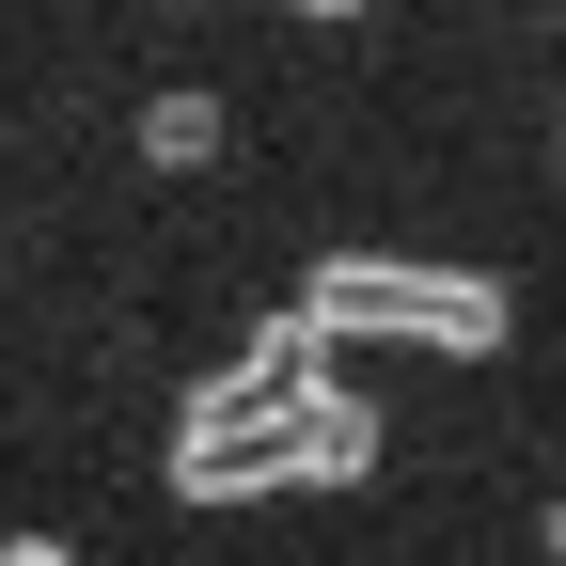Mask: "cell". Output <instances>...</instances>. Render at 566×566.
Instances as JSON below:
<instances>
[{"label":"cell","instance_id":"6da1fadb","mask_svg":"<svg viewBox=\"0 0 566 566\" xmlns=\"http://www.w3.org/2000/svg\"><path fill=\"white\" fill-rule=\"evenodd\" d=\"M378 457V409L346 394V378H205L189 424H174V488L189 504H252V488H331V472H363Z\"/></svg>","mask_w":566,"mask_h":566},{"label":"cell","instance_id":"5b68a950","mask_svg":"<svg viewBox=\"0 0 566 566\" xmlns=\"http://www.w3.org/2000/svg\"><path fill=\"white\" fill-rule=\"evenodd\" d=\"M300 17H346V0H300Z\"/></svg>","mask_w":566,"mask_h":566},{"label":"cell","instance_id":"7a4b0ae2","mask_svg":"<svg viewBox=\"0 0 566 566\" xmlns=\"http://www.w3.org/2000/svg\"><path fill=\"white\" fill-rule=\"evenodd\" d=\"M300 331L315 346H441V363H488V346H504V283L409 268V252H331L300 283Z\"/></svg>","mask_w":566,"mask_h":566},{"label":"cell","instance_id":"277c9868","mask_svg":"<svg viewBox=\"0 0 566 566\" xmlns=\"http://www.w3.org/2000/svg\"><path fill=\"white\" fill-rule=\"evenodd\" d=\"M0 566H63V551H48V535H17V551H0Z\"/></svg>","mask_w":566,"mask_h":566},{"label":"cell","instance_id":"8992f818","mask_svg":"<svg viewBox=\"0 0 566 566\" xmlns=\"http://www.w3.org/2000/svg\"><path fill=\"white\" fill-rule=\"evenodd\" d=\"M551 551H566V504H551Z\"/></svg>","mask_w":566,"mask_h":566},{"label":"cell","instance_id":"3957f363","mask_svg":"<svg viewBox=\"0 0 566 566\" xmlns=\"http://www.w3.org/2000/svg\"><path fill=\"white\" fill-rule=\"evenodd\" d=\"M142 142H158V158H205V142H221V95H158V111H142Z\"/></svg>","mask_w":566,"mask_h":566}]
</instances>
